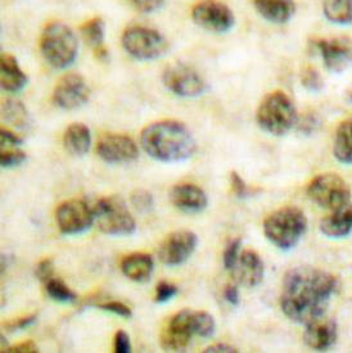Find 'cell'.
Wrapping results in <instances>:
<instances>
[{"instance_id":"cell-32","label":"cell","mask_w":352,"mask_h":353,"mask_svg":"<svg viewBox=\"0 0 352 353\" xmlns=\"http://www.w3.org/2000/svg\"><path fill=\"white\" fill-rule=\"evenodd\" d=\"M26 161V153L19 147H1L0 165L3 168L19 166Z\"/></svg>"},{"instance_id":"cell-42","label":"cell","mask_w":352,"mask_h":353,"mask_svg":"<svg viewBox=\"0 0 352 353\" xmlns=\"http://www.w3.org/2000/svg\"><path fill=\"white\" fill-rule=\"evenodd\" d=\"M224 298L226 299L228 303H231L233 306H238L241 302V296H239V290L237 285L228 284L224 289Z\"/></svg>"},{"instance_id":"cell-15","label":"cell","mask_w":352,"mask_h":353,"mask_svg":"<svg viewBox=\"0 0 352 353\" xmlns=\"http://www.w3.org/2000/svg\"><path fill=\"white\" fill-rule=\"evenodd\" d=\"M97 153L110 165L130 163L139 157L137 143L124 134H106L98 141Z\"/></svg>"},{"instance_id":"cell-19","label":"cell","mask_w":352,"mask_h":353,"mask_svg":"<svg viewBox=\"0 0 352 353\" xmlns=\"http://www.w3.org/2000/svg\"><path fill=\"white\" fill-rule=\"evenodd\" d=\"M234 276L244 287H257L264 279L265 266L259 254L255 251H244L239 254L237 265L234 266Z\"/></svg>"},{"instance_id":"cell-44","label":"cell","mask_w":352,"mask_h":353,"mask_svg":"<svg viewBox=\"0 0 352 353\" xmlns=\"http://www.w3.org/2000/svg\"><path fill=\"white\" fill-rule=\"evenodd\" d=\"M204 353H235L238 352V350L229 344L217 343L210 345L208 348H206Z\"/></svg>"},{"instance_id":"cell-40","label":"cell","mask_w":352,"mask_h":353,"mask_svg":"<svg viewBox=\"0 0 352 353\" xmlns=\"http://www.w3.org/2000/svg\"><path fill=\"white\" fill-rule=\"evenodd\" d=\"M0 139H1V147H19L23 143L22 138H19V135H16L8 129H1Z\"/></svg>"},{"instance_id":"cell-23","label":"cell","mask_w":352,"mask_h":353,"mask_svg":"<svg viewBox=\"0 0 352 353\" xmlns=\"http://www.w3.org/2000/svg\"><path fill=\"white\" fill-rule=\"evenodd\" d=\"M80 32L84 41L93 49L94 54L99 61H108V50L104 46L106 41V23L101 17L85 21Z\"/></svg>"},{"instance_id":"cell-25","label":"cell","mask_w":352,"mask_h":353,"mask_svg":"<svg viewBox=\"0 0 352 353\" xmlns=\"http://www.w3.org/2000/svg\"><path fill=\"white\" fill-rule=\"evenodd\" d=\"M63 144L71 154L83 157L92 145V134L89 128L80 122L70 125L63 135Z\"/></svg>"},{"instance_id":"cell-14","label":"cell","mask_w":352,"mask_h":353,"mask_svg":"<svg viewBox=\"0 0 352 353\" xmlns=\"http://www.w3.org/2000/svg\"><path fill=\"white\" fill-rule=\"evenodd\" d=\"M90 98L89 85L83 76L77 74H65L57 83L53 92V102L57 107L72 111L83 107Z\"/></svg>"},{"instance_id":"cell-6","label":"cell","mask_w":352,"mask_h":353,"mask_svg":"<svg viewBox=\"0 0 352 353\" xmlns=\"http://www.w3.org/2000/svg\"><path fill=\"white\" fill-rule=\"evenodd\" d=\"M256 121L265 132L283 137L297 123V111L287 94L277 90L264 97L256 111Z\"/></svg>"},{"instance_id":"cell-2","label":"cell","mask_w":352,"mask_h":353,"mask_svg":"<svg viewBox=\"0 0 352 353\" xmlns=\"http://www.w3.org/2000/svg\"><path fill=\"white\" fill-rule=\"evenodd\" d=\"M140 144L152 159L161 162H182L190 159L197 150L195 137L183 122L162 120L144 128Z\"/></svg>"},{"instance_id":"cell-12","label":"cell","mask_w":352,"mask_h":353,"mask_svg":"<svg viewBox=\"0 0 352 353\" xmlns=\"http://www.w3.org/2000/svg\"><path fill=\"white\" fill-rule=\"evenodd\" d=\"M57 225L65 235H77L89 230L95 221L94 208L81 199L66 201L57 208Z\"/></svg>"},{"instance_id":"cell-36","label":"cell","mask_w":352,"mask_h":353,"mask_svg":"<svg viewBox=\"0 0 352 353\" xmlns=\"http://www.w3.org/2000/svg\"><path fill=\"white\" fill-rule=\"evenodd\" d=\"M95 307L102 310V311L112 312L115 315H119V316L125 317V319H130L133 316V312H131L129 307L121 303V302H106V303H99Z\"/></svg>"},{"instance_id":"cell-5","label":"cell","mask_w":352,"mask_h":353,"mask_svg":"<svg viewBox=\"0 0 352 353\" xmlns=\"http://www.w3.org/2000/svg\"><path fill=\"white\" fill-rule=\"evenodd\" d=\"M40 50L49 65L65 70L79 54V41L72 28L63 22H50L40 37Z\"/></svg>"},{"instance_id":"cell-38","label":"cell","mask_w":352,"mask_h":353,"mask_svg":"<svg viewBox=\"0 0 352 353\" xmlns=\"http://www.w3.org/2000/svg\"><path fill=\"white\" fill-rule=\"evenodd\" d=\"M53 261L43 260L37 263V269H35V275L40 281L47 283L48 280L53 278Z\"/></svg>"},{"instance_id":"cell-22","label":"cell","mask_w":352,"mask_h":353,"mask_svg":"<svg viewBox=\"0 0 352 353\" xmlns=\"http://www.w3.org/2000/svg\"><path fill=\"white\" fill-rule=\"evenodd\" d=\"M320 232L329 238H346L352 232V205H343L334 210L320 223Z\"/></svg>"},{"instance_id":"cell-27","label":"cell","mask_w":352,"mask_h":353,"mask_svg":"<svg viewBox=\"0 0 352 353\" xmlns=\"http://www.w3.org/2000/svg\"><path fill=\"white\" fill-rule=\"evenodd\" d=\"M323 13L334 25H351L352 0H323Z\"/></svg>"},{"instance_id":"cell-30","label":"cell","mask_w":352,"mask_h":353,"mask_svg":"<svg viewBox=\"0 0 352 353\" xmlns=\"http://www.w3.org/2000/svg\"><path fill=\"white\" fill-rule=\"evenodd\" d=\"M301 83L304 85L306 90L311 92V93H319L324 89V80L322 77V74H319V71L315 67H306L302 71L301 76Z\"/></svg>"},{"instance_id":"cell-33","label":"cell","mask_w":352,"mask_h":353,"mask_svg":"<svg viewBox=\"0 0 352 353\" xmlns=\"http://www.w3.org/2000/svg\"><path fill=\"white\" fill-rule=\"evenodd\" d=\"M242 241L241 239H232L231 242L228 243V245L224 250L223 260L224 266L226 270H233L234 266L237 265L238 259H239V250H241Z\"/></svg>"},{"instance_id":"cell-8","label":"cell","mask_w":352,"mask_h":353,"mask_svg":"<svg viewBox=\"0 0 352 353\" xmlns=\"http://www.w3.org/2000/svg\"><path fill=\"white\" fill-rule=\"evenodd\" d=\"M95 221L101 232L107 235L125 236L131 235L137 223L125 201L119 195L104 196L94 207Z\"/></svg>"},{"instance_id":"cell-35","label":"cell","mask_w":352,"mask_h":353,"mask_svg":"<svg viewBox=\"0 0 352 353\" xmlns=\"http://www.w3.org/2000/svg\"><path fill=\"white\" fill-rule=\"evenodd\" d=\"M179 293V289L174 284L167 283V281H161L156 288V297L155 301L157 303H165L168 302L170 299L175 297L176 294Z\"/></svg>"},{"instance_id":"cell-3","label":"cell","mask_w":352,"mask_h":353,"mask_svg":"<svg viewBox=\"0 0 352 353\" xmlns=\"http://www.w3.org/2000/svg\"><path fill=\"white\" fill-rule=\"evenodd\" d=\"M216 329L213 317L204 311L183 310L170 319L161 333V347L170 352H186L193 335L211 338Z\"/></svg>"},{"instance_id":"cell-17","label":"cell","mask_w":352,"mask_h":353,"mask_svg":"<svg viewBox=\"0 0 352 353\" xmlns=\"http://www.w3.org/2000/svg\"><path fill=\"white\" fill-rule=\"evenodd\" d=\"M168 198L177 210L186 214H199L208 205L204 189L195 184H177L173 186Z\"/></svg>"},{"instance_id":"cell-1","label":"cell","mask_w":352,"mask_h":353,"mask_svg":"<svg viewBox=\"0 0 352 353\" xmlns=\"http://www.w3.org/2000/svg\"><path fill=\"white\" fill-rule=\"evenodd\" d=\"M338 280L324 270L298 266L289 270L282 287L280 307L293 323L307 325L325 315Z\"/></svg>"},{"instance_id":"cell-28","label":"cell","mask_w":352,"mask_h":353,"mask_svg":"<svg viewBox=\"0 0 352 353\" xmlns=\"http://www.w3.org/2000/svg\"><path fill=\"white\" fill-rule=\"evenodd\" d=\"M3 114L7 121L13 123L19 129H28L31 125V117L26 107L16 99H7L3 103Z\"/></svg>"},{"instance_id":"cell-9","label":"cell","mask_w":352,"mask_h":353,"mask_svg":"<svg viewBox=\"0 0 352 353\" xmlns=\"http://www.w3.org/2000/svg\"><path fill=\"white\" fill-rule=\"evenodd\" d=\"M307 195L315 205L334 211L350 203L351 189L340 175L323 174L309 184Z\"/></svg>"},{"instance_id":"cell-7","label":"cell","mask_w":352,"mask_h":353,"mask_svg":"<svg viewBox=\"0 0 352 353\" xmlns=\"http://www.w3.org/2000/svg\"><path fill=\"white\" fill-rule=\"evenodd\" d=\"M121 46L130 57L138 61H155L166 54L168 41L155 28L131 25L121 35Z\"/></svg>"},{"instance_id":"cell-45","label":"cell","mask_w":352,"mask_h":353,"mask_svg":"<svg viewBox=\"0 0 352 353\" xmlns=\"http://www.w3.org/2000/svg\"><path fill=\"white\" fill-rule=\"evenodd\" d=\"M316 126H317V121L313 119V116H307V117H305V120L301 122L298 129H300V131H304L306 134H310V132L314 131Z\"/></svg>"},{"instance_id":"cell-16","label":"cell","mask_w":352,"mask_h":353,"mask_svg":"<svg viewBox=\"0 0 352 353\" xmlns=\"http://www.w3.org/2000/svg\"><path fill=\"white\" fill-rule=\"evenodd\" d=\"M325 67L332 72H343L352 65V40L347 37H328L316 41Z\"/></svg>"},{"instance_id":"cell-20","label":"cell","mask_w":352,"mask_h":353,"mask_svg":"<svg viewBox=\"0 0 352 353\" xmlns=\"http://www.w3.org/2000/svg\"><path fill=\"white\" fill-rule=\"evenodd\" d=\"M0 83L3 90L10 93H19L28 85V76L10 53H3L0 58Z\"/></svg>"},{"instance_id":"cell-29","label":"cell","mask_w":352,"mask_h":353,"mask_svg":"<svg viewBox=\"0 0 352 353\" xmlns=\"http://www.w3.org/2000/svg\"><path fill=\"white\" fill-rule=\"evenodd\" d=\"M48 296L58 302H75L77 296L61 279L52 278L46 283Z\"/></svg>"},{"instance_id":"cell-13","label":"cell","mask_w":352,"mask_h":353,"mask_svg":"<svg viewBox=\"0 0 352 353\" xmlns=\"http://www.w3.org/2000/svg\"><path fill=\"white\" fill-rule=\"evenodd\" d=\"M198 245V236L189 230L171 232L158 248L159 261L170 266H180L193 254Z\"/></svg>"},{"instance_id":"cell-46","label":"cell","mask_w":352,"mask_h":353,"mask_svg":"<svg viewBox=\"0 0 352 353\" xmlns=\"http://www.w3.org/2000/svg\"><path fill=\"white\" fill-rule=\"evenodd\" d=\"M347 98H349V101L352 103V86L347 90Z\"/></svg>"},{"instance_id":"cell-41","label":"cell","mask_w":352,"mask_h":353,"mask_svg":"<svg viewBox=\"0 0 352 353\" xmlns=\"http://www.w3.org/2000/svg\"><path fill=\"white\" fill-rule=\"evenodd\" d=\"M37 315H30V316L22 317V319H17L16 321H12L6 324L4 327L8 330V332H17V330H22L25 327H28L30 325H32L35 321H37Z\"/></svg>"},{"instance_id":"cell-37","label":"cell","mask_w":352,"mask_h":353,"mask_svg":"<svg viewBox=\"0 0 352 353\" xmlns=\"http://www.w3.org/2000/svg\"><path fill=\"white\" fill-rule=\"evenodd\" d=\"M130 3L141 13H153L165 4V0H130Z\"/></svg>"},{"instance_id":"cell-39","label":"cell","mask_w":352,"mask_h":353,"mask_svg":"<svg viewBox=\"0 0 352 353\" xmlns=\"http://www.w3.org/2000/svg\"><path fill=\"white\" fill-rule=\"evenodd\" d=\"M115 352H131L129 335H128V333H125L124 330H119L115 335Z\"/></svg>"},{"instance_id":"cell-34","label":"cell","mask_w":352,"mask_h":353,"mask_svg":"<svg viewBox=\"0 0 352 353\" xmlns=\"http://www.w3.org/2000/svg\"><path fill=\"white\" fill-rule=\"evenodd\" d=\"M229 180H231V186H232L233 193L237 195L238 198L244 199L248 198L251 195L253 194L252 188L246 184V181L242 179L239 174H237L235 171H232L229 175Z\"/></svg>"},{"instance_id":"cell-43","label":"cell","mask_w":352,"mask_h":353,"mask_svg":"<svg viewBox=\"0 0 352 353\" xmlns=\"http://www.w3.org/2000/svg\"><path fill=\"white\" fill-rule=\"evenodd\" d=\"M6 352L35 353L39 352V348H37V344L34 343L32 341H28V342L17 344L14 347H10Z\"/></svg>"},{"instance_id":"cell-4","label":"cell","mask_w":352,"mask_h":353,"mask_svg":"<svg viewBox=\"0 0 352 353\" xmlns=\"http://www.w3.org/2000/svg\"><path fill=\"white\" fill-rule=\"evenodd\" d=\"M307 230V217L297 207H284L269 214L264 221V234L279 250L295 248Z\"/></svg>"},{"instance_id":"cell-26","label":"cell","mask_w":352,"mask_h":353,"mask_svg":"<svg viewBox=\"0 0 352 353\" xmlns=\"http://www.w3.org/2000/svg\"><path fill=\"white\" fill-rule=\"evenodd\" d=\"M334 157L343 165H352V119L341 122L334 135Z\"/></svg>"},{"instance_id":"cell-18","label":"cell","mask_w":352,"mask_h":353,"mask_svg":"<svg viewBox=\"0 0 352 353\" xmlns=\"http://www.w3.org/2000/svg\"><path fill=\"white\" fill-rule=\"evenodd\" d=\"M305 326L304 341L309 348L320 352L329 350L335 343L338 330L335 321L332 319L320 317Z\"/></svg>"},{"instance_id":"cell-24","label":"cell","mask_w":352,"mask_h":353,"mask_svg":"<svg viewBox=\"0 0 352 353\" xmlns=\"http://www.w3.org/2000/svg\"><path fill=\"white\" fill-rule=\"evenodd\" d=\"M155 269L152 256L147 253H133L121 262V271L128 279L137 283H146L150 279Z\"/></svg>"},{"instance_id":"cell-21","label":"cell","mask_w":352,"mask_h":353,"mask_svg":"<svg viewBox=\"0 0 352 353\" xmlns=\"http://www.w3.org/2000/svg\"><path fill=\"white\" fill-rule=\"evenodd\" d=\"M253 6L262 19L275 25L287 23L296 12L295 0H253Z\"/></svg>"},{"instance_id":"cell-11","label":"cell","mask_w":352,"mask_h":353,"mask_svg":"<svg viewBox=\"0 0 352 353\" xmlns=\"http://www.w3.org/2000/svg\"><path fill=\"white\" fill-rule=\"evenodd\" d=\"M192 19L199 28L215 34H225L235 23L232 8L220 0L198 1L192 8Z\"/></svg>"},{"instance_id":"cell-10","label":"cell","mask_w":352,"mask_h":353,"mask_svg":"<svg viewBox=\"0 0 352 353\" xmlns=\"http://www.w3.org/2000/svg\"><path fill=\"white\" fill-rule=\"evenodd\" d=\"M162 83L168 92L182 98H197L208 90L204 76L186 63L167 65L162 72Z\"/></svg>"},{"instance_id":"cell-31","label":"cell","mask_w":352,"mask_h":353,"mask_svg":"<svg viewBox=\"0 0 352 353\" xmlns=\"http://www.w3.org/2000/svg\"><path fill=\"white\" fill-rule=\"evenodd\" d=\"M130 202L137 211L143 212V214L150 212L155 207L153 195L150 194L146 189H135L130 195Z\"/></svg>"}]
</instances>
